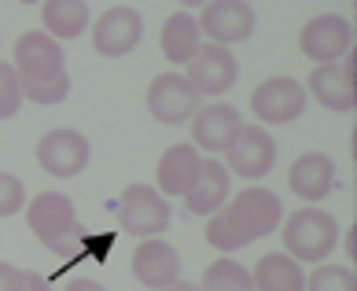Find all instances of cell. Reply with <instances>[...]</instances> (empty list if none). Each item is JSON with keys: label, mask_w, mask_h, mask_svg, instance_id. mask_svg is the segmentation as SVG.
<instances>
[{"label": "cell", "mask_w": 357, "mask_h": 291, "mask_svg": "<svg viewBox=\"0 0 357 291\" xmlns=\"http://www.w3.org/2000/svg\"><path fill=\"white\" fill-rule=\"evenodd\" d=\"M284 221V203L276 200L269 188H243L236 192L221 210H214L206 221V244L232 255V251L250 247L261 236L276 232V225Z\"/></svg>", "instance_id": "1"}, {"label": "cell", "mask_w": 357, "mask_h": 291, "mask_svg": "<svg viewBox=\"0 0 357 291\" xmlns=\"http://www.w3.org/2000/svg\"><path fill=\"white\" fill-rule=\"evenodd\" d=\"M26 225L37 236V244L52 255H74V247L82 244V229H77V214L70 195L63 192H37L26 203Z\"/></svg>", "instance_id": "2"}, {"label": "cell", "mask_w": 357, "mask_h": 291, "mask_svg": "<svg viewBox=\"0 0 357 291\" xmlns=\"http://www.w3.org/2000/svg\"><path fill=\"white\" fill-rule=\"evenodd\" d=\"M280 236L295 262H324L339 244V221L321 207H302L284 221Z\"/></svg>", "instance_id": "3"}, {"label": "cell", "mask_w": 357, "mask_h": 291, "mask_svg": "<svg viewBox=\"0 0 357 291\" xmlns=\"http://www.w3.org/2000/svg\"><path fill=\"white\" fill-rule=\"evenodd\" d=\"M169 218H174V210H169L166 195H158L151 184H129L118 200V225L137 240H151V236L166 232Z\"/></svg>", "instance_id": "4"}, {"label": "cell", "mask_w": 357, "mask_h": 291, "mask_svg": "<svg viewBox=\"0 0 357 291\" xmlns=\"http://www.w3.org/2000/svg\"><path fill=\"white\" fill-rule=\"evenodd\" d=\"M203 107V96L188 85V77H181L177 70H166L151 77L148 85V114L162 126H184L192 122L195 111Z\"/></svg>", "instance_id": "5"}, {"label": "cell", "mask_w": 357, "mask_h": 291, "mask_svg": "<svg viewBox=\"0 0 357 291\" xmlns=\"http://www.w3.org/2000/svg\"><path fill=\"white\" fill-rule=\"evenodd\" d=\"M276 166V140L261 126H240L225 148V170L236 177L258 181Z\"/></svg>", "instance_id": "6"}, {"label": "cell", "mask_w": 357, "mask_h": 291, "mask_svg": "<svg viewBox=\"0 0 357 291\" xmlns=\"http://www.w3.org/2000/svg\"><path fill=\"white\" fill-rule=\"evenodd\" d=\"M298 48L317 67L339 63L347 52H354V26L342 15H313L298 33Z\"/></svg>", "instance_id": "7"}, {"label": "cell", "mask_w": 357, "mask_h": 291, "mask_svg": "<svg viewBox=\"0 0 357 291\" xmlns=\"http://www.w3.org/2000/svg\"><path fill=\"white\" fill-rule=\"evenodd\" d=\"M310 92L324 111H354L357 107V52H347L339 63L317 67L310 74Z\"/></svg>", "instance_id": "8"}, {"label": "cell", "mask_w": 357, "mask_h": 291, "mask_svg": "<svg viewBox=\"0 0 357 291\" xmlns=\"http://www.w3.org/2000/svg\"><path fill=\"white\" fill-rule=\"evenodd\" d=\"M140 37H144V19H140V11L129 8V4L107 8L96 19V26H92V48L107 59L129 56V52L140 45Z\"/></svg>", "instance_id": "9"}, {"label": "cell", "mask_w": 357, "mask_h": 291, "mask_svg": "<svg viewBox=\"0 0 357 291\" xmlns=\"http://www.w3.org/2000/svg\"><path fill=\"white\" fill-rule=\"evenodd\" d=\"M19 82H52V77L67 74L63 70V45L52 41L45 30H30L15 41V56H11Z\"/></svg>", "instance_id": "10"}, {"label": "cell", "mask_w": 357, "mask_h": 291, "mask_svg": "<svg viewBox=\"0 0 357 291\" xmlns=\"http://www.w3.org/2000/svg\"><path fill=\"white\" fill-rule=\"evenodd\" d=\"M250 111H255L266 126H284L306 111V85L295 77H266L255 92H250Z\"/></svg>", "instance_id": "11"}, {"label": "cell", "mask_w": 357, "mask_h": 291, "mask_svg": "<svg viewBox=\"0 0 357 291\" xmlns=\"http://www.w3.org/2000/svg\"><path fill=\"white\" fill-rule=\"evenodd\" d=\"M199 33H206V45H240L255 33V8L243 4V0H214V4L203 8Z\"/></svg>", "instance_id": "12"}, {"label": "cell", "mask_w": 357, "mask_h": 291, "mask_svg": "<svg viewBox=\"0 0 357 291\" xmlns=\"http://www.w3.org/2000/svg\"><path fill=\"white\" fill-rule=\"evenodd\" d=\"M89 158H92L89 137L77 133V129H52L37 144V163L52 177H77L89 166Z\"/></svg>", "instance_id": "13"}, {"label": "cell", "mask_w": 357, "mask_h": 291, "mask_svg": "<svg viewBox=\"0 0 357 291\" xmlns=\"http://www.w3.org/2000/svg\"><path fill=\"white\" fill-rule=\"evenodd\" d=\"M236 74H240V63L229 48L221 45H203L195 52V59L188 63V85L199 92V96H221L236 85Z\"/></svg>", "instance_id": "14"}, {"label": "cell", "mask_w": 357, "mask_h": 291, "mask_svg": "<svg viewBox=\"0 0 357 291\" xmlns=\"http://www.w3.org/2000/svg\"><path fill=\"white\" fill-rule=\"evenodd\" d=\"M133 273L144 288L162 291L169 284L181 281V255L174 244H166L162 236H151V240H140L133 251Z\"/></svg>", "instance_id": "15"}, {"label": "cell", "mask_w": 357, "mask_h": 291, "mask_svg": "<svg viewBox=\"0 0 357 291\" xmlns=\"http://www.w3.org/2000/svg\"><path fill=\"white\" fill-rule=\"evenodd\" d=\"M240 111L232 103H206L192 118V148L195 151H225L240 129Z\"/></svg>", "instance_id": "16"}, {"label": "cell", "mask_w": 357, "mask_h": 291, "mask_svg": "<svg viewBox=\"0 0 357 291\" xmlns=\"http://www.w3.org/2000/svg\"><path fill=\"white\" fill-rule=\"evenodd\" d=\"M199 166L203 158L199 151L192 148V144H174V148H166L162 158H158V170H155V181H158V195H169V200H184L188 195V188L195 184V177H199Z\"/></svg>", "instance_id": "17"}, {"label": "cell", "mask_w": 357, "mask_h": 291, "mask_svg": "<svg viewBox=\"0 0 357 291\" xmlns=\"http://www.w3.org/2000/svg\"><path fill=\"white\" fill-rule=\"evenodd\" d=\"M291 192L298 195L302 203H321L335 184V163L332 155L324 151H306L291 163V174H287Z\"/></svg>", "instance_id": "18"}, {"label": "cell", "mask_w": 357, "mask_h": 291, "mask_svg": "<svg viewBox=\"0 0 357 291\" xmlns=\"http://www.w3.org/2000/svg\"><path fill=\"white\" fill-rule=\"evenodd\" d=\"M229 188H232V174L225 170V163L206 158L199 166L195 184L188 188V195H184V207H188V214H195V218H210L214 210H221L229 203Z\"/></svg>", "instance_id": "19"}, {"label": "cell", "mask_w": 357, "mask_h": 291, "mask_svg": "<svg viewBox=\"0 0 357 291\" xmlns=\"http://www.w3.org/2000/svg\"><path fill=\"white\" fill-rule=\"evenodd\" d=\"M158 45H162V56L174 63V67H188V63L195 59V52L203 48L199 22H195L188 11H174V15L166 19V26H162Z\"/></svg>", "instance_id": "20"}, {"label": "cell", "mask_w": 357, "mask_h": 291, "mask_svg": "<svg viewBox=\"0 0 357 291\" xmlns=\"http://www.w3.org/2000/svg\"><path fill=\"white\" fill-rule=\"evenodd\" d=\"M250 281H255V291H306V273H302V266L291 255H280V251L258 258Z\"/></svg>", "instance_id": "21"}, {"label": "cell", "mask_w": 357, "mask_h": 291, "mask_svg": "<svg viewBox=\"0 0 357 291\" xmlns=\"http://www.w3.org/2000/svg\"><path fill=\"white\" fill-rule=\"evenodd\" d=\"M41 19L52 41H74L89 26V4L85 0H48L41 8Z\"/></svg>", "instance_id": "22"}, {"label": "cell", "mask_w": 357, "mask_h": 291, "mask_svg": "<svg viewBox=\"0 0 357 291\" xmlns=\"http://www.w3.org/2000/svg\"><path fill=\"white\" fill-rule=\"evenodd\" d=\"M199 291H255V281H250V273L240 266V262L218 258V262L206 266Z\"/></svg>", "instance_id": "23"}, {"label": "cell", "mask_w": 357, "mask_h": 291, "mask_svg": "<svg viewBox=\"0 0 357 291\" xmlns=\"http://www.w3.org/2000/svg\"><path fill=\"white\" fill-rule=\"evenodd\" d=\"M306 291H357V276L347 266H321L306 276Z\"/></svg>", "instance_id": "24"}, {"label": "cell", "mask_w": 357, "mask_h": 291, "mask_svg": "<svg viewBox=\"0 0 357 291\" xmlns=\"http://www.w3.org/2000/svg\"><path fill=\"white\" fill-rule=\"evenodd\" d=\"M67 96H70V77H67V74L52 77V82H26V85H22V100L41 103V107H52V103H63Z\"/></svg>", "instance_id": "25"}, {"label": "cell", "mask_w": 357, "mask_h": 291, "mask_svg": "<svg viewBox=\"0 0 357 291\" xmlns=\"http://www.w3.org/2000/svg\"><path fill=\"white\" fill-rule=\"evenodd\" d=\"M19 107H22V82L11 63H0V122L15 118Z\"/></svg>", "instance_id": "26"}, {"label": "cell", "mask_w": 357, "mask_h": 291, "mask_svg": "<svg viewBox=\"0 0 357 291\" xmlns=\"http://www.w3.org/2000/svg\"><path fill=\"white\" fill-rule=\"evenodd\" d=\"M22 203H26V188H22V181H19V177H11V174H0V218L19 214Z\"/></svg>", "instance_id": "27"}, {"label": "cell", "mask_w": 357, "mask_h": 291, "mask_svg": "<svg viewBox=\"0 0 357 291\" xmlns=\"http://www.w3.org/2000/svg\"><path fill=\"white\" fill-rule=\"evenodd\" d=\"M0 291H22V269L11 262H0Z\"/></svg>", "instance_id": "28"}, {"label": "cell", "mask_w": 357, "mask_h": 291, "mask_svg": "<svg viewBox=\"0 0 357 291\" xmlns=\"http://www.w3.org/2000/svg\"><path fill=\"white\" fill-rule=\"evenodd\" d=\"M22 291H48V276L37 269H22Z\"/></svg>", "instance_id": "29"}, {"label": "cell", "mask_w": 357, "mask_h": 291, "mask_svg": "<svg viewBox=\"0 0 357 291\" xmlns=\"http://www.w3.org/2000/svg\"><path fill=\"white\" fill-rule=\"evenodd\" d=\"M67 291H107V288L96 284V281H89V276H77V281L67 284Z\"/></svg>", "instance_id": "30"}, {"label": "cell", "mask_w": 357, "mask_h": 291, "mask_svg": "<svg viewBox=\"0 0 357 291\" xmlns=\"http://www.w3.org/2000/svg\"><path fill=\"white\" fill-rule=\"evenodd\" d=\"M347 255H350V258H357V229H350V232H347Z\"/></svg>", "instance_id": "31"}, {"label": "cell", "mask_w": 357, "mask_h": 291, "mask_svg": "<svg viewBox=\"0 0 357 291\" xmlns=\"http://www.w3.org/2000/svg\"><path fill=\"white\" fill-rule=\"evenodd\" d=\"M162 291H199V288L188 284V281H177V284H169V288H162Z\"/></svg>", "instance_id": "32"}]
</instances>
